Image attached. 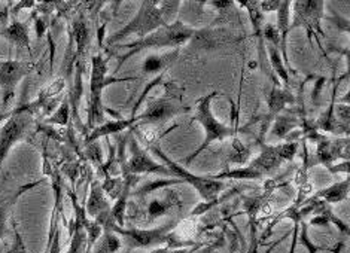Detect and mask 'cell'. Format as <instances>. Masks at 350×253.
<instances>
[{"instance_id":"obj_11","label":"cell","mask_w":350,"mask_h":253,"mask_svg":"<svg viewBox=\"0 0 350 253\" xmlns=\"http://www.w3.org/2000/svg\"><path fill=\"white\" fill-rule=\"evenodd\" d=\"M189 107L180 105L178 100L170 98V97H164L161 100L154 101L152 105H149L146 107V111L135 116V126H144V125H152V124H160L170 120L172 116L182 114V112H188Z\"/></svg>"},{"instance_id":"obj_21","label":"cell","mask_w":350,"mask_h":253,"mask_svg":"<svg viewBox=\"0 0 350 253\" xmlns=\"http://www.w3.org/2000/svg\"><path fill=\"white\" fill-rule=\"evenodd\" d=\"M69 114H70V107L68 101H64V103L58 107V111L49 118L48 122L49 124H58V125H66L69 121Z\"/></svg>"},{"instance_id":"obj_2","label":"cell","mask_w":350,"mask_h":253,"mask_svg":"<svg viewBox=\"0 0 350 253\" xmlns=\"http://www.w3.org/2000/svg\"><path fill=\"white\" fill-rule=\"evenodd\" d=\"M203 31L204 30H197V29L189 27V25H185L180 20H178L173 24H165L164 27H160L158 30H155L154 33H151V35L142 38L136 42H131V44L124 45L122 48H127L129 53L120 57L118 69L129 60V58L136 55L137 53H140V51L149 49V48H176V49H179V46L185 45L188 40L198 39L203 35Z\"/></svg>"},{"instance_id":"obj_4","label":"cell","mask_w":350,"mask_h":253,"mask_svg":"<svg viewBox=\"0 0 350 253\" xmlns=\"http://www.w3.org/2000/svg\"><path fill=\"white\" fill-rule=\"evenodd\" d=\"M179 224L178 219H173L169 224L163 226L152 228V230H126V228L118 226L116 224H112L109 230L115 234H120L126 241L129 249H145V248H154L158 244H169L173 249L185 248V246H194V243L191 241H180L173 237L172 232L174 228Z\"/></svg>"},{"instance_id":"obj_5","label":"cell","mask_w":350,"mask_h":253,"mask_svg":"<svg viewBox=\"0 0 350 253\" xmlns=\"http://www.w3.org/2000/svg\"><path fill=\"white\" fill-rule=\"evenodd\" d=\"M216 96H218V92H212V94L198 100V103L196 106V118H194V120L203 125L206 137H204V142L202 143V146H200L197 150H194L189 157L185 158V164H189L191 161H193V159H196L200 154H202V152L206 148H209L211 145H213L215 142H218V140L221 142V140H225L228 137H234L237 134V129H234V126L224 125L222 122H219L215 118V115L212 112L211 103Z\"/></svg>"},{"instance_id":"obj_7","label":"cell","mask_w":350,"mask_h":253,"mask_svg":"<svg viewBox=\"0 0 350 253\" xmlns=\"http://www.w3.org/2000/svg\"><path fill=\"white\" fill-rule=\"evenodd\" d=\"M31 125L33 109L30 105L20 106L8 114L6 122L0 126V168L16 143L29 136Z\"/></svg>"},{"instance_id":"obj_23","label":"cell","mask_w":350,"mask_h":253,"mask_svg":"<svg viewBox=\"0 0 350 253\" xmlns=\"http://www.w3.org/2000/svg\"><path fill=\"white\" fill-rule=\"evenodd\" d=\"M48 246H49V253H60V232L57 230V209L54 210L51 239H49Z\"/></svg>"},{"instance_id":"obj_9","label":"cell","mask_w":350,"mask_h":253,"mask_svg":"<svg viewBox=\"0 0 350 253\" xmlns=\"http://www.w3.org/2000/svg\"><path fill=\"white\" fill-rule=\"evenodd\" d=\"M36 64L33 62H0V90H2V105L8 106L15 94V88L18 83L35 72Z\"/></svg>"},{"instance_id":"obj_20","label":"cell","mask_w":350,"mask_h":253,"mask_svg":"<svg viewBox=\"0 0 350 253\" xmlns=\"http://www.w3.org/2000/svg\"><path fill=\"white\" fill-rule=\"evenodd\" d=\"M297 124L294 120H289L288 116H280L276 120V125H274L273 133L274 136H278L279 139H283L286 134L291 131V129H294Z\"/></svg>"},{"instance_id":"obj_1","label":"cell","mask_w":350,"mask_h":253,"mask_svg":"<svg viewBox=\"0 0 350 253\" xmlns=\"http://www.w3.org/2000/svg\"><path fill=\"white\" fill-rule=\"evenodd\" d=\"M180 3L178 2H144L140 5L137 15L127 25L107 38V45H115L129 36H137L139 39L151 35L155 30L164 27L165 18L176 12Z\"/></svg>"},{"instance_id":"obj_12","label":"cell","mask_w":350,"mask_h":253,"mask_svg":"<svg viewBox=\"0 0 350 253\" xmlns=\"http://www.w3.org/2000/svg\"><path fill=\"white\" fill-rule=\"evenodd\" d=\"M294 6V20L289 24V30L295 27H304L308 33H319L323 36L321 29V18L323 16V3L322 2H297Z\"/></svg>"},{"instance_id":"obj_6","label":"cell","mask_w":350,"mask_h":253,"mask_svg":"<svg viewBox=\"0 0 350 253\" xmlns=\"http://www.w3.org/2000/svg\"><path fill=\"white\" fill-rule=\"evenodd\" d=\"M149 149H151L152 154L157 155L165 164V168L172 173V176L179 177L180 182L189 183L191 187L196 188V191H198V194L202 196L204 201L211 202V204H215L216 200L219 197V194L225 188V185L221 181H216L213 177H203V176L189 173L182 164L173 161L170 157H167V154H165L161 148L151 145Z\"/></svg>"},{"instance_id":"obj_13","label":"cell","mask_w":350,"mask_h":253,"mask_svg":"<svg viewBox=\"0 0 350 253\" xmlns=\"http://www.w3.org/2000/svg\"><path fill=\"white\" fill-rule=\"evenodd\" d=\"M0 36H3L8 42L18 48H26L30 51V36L27 25L20 21H14L6 27L0 29Z\"/></svg>"},{"instance_id":"obj_14","label":"cell","mask_w":350,"mask_h":253,"mask_svg":"<svg viewBox=\"0 0 350 253\" xmlns=\"http://www.w3.org/2000/svg\"><path fill=\"white\" fill-rule=\"evenodd\" d=\"M87 213L96 219L103 215L111 213V207L107 204L106 198L103 197V189L97 182L91 185L90 198L87 202Z\"/></svg>"},{"instance_id":"obj_3","label":"cell","mask_w":350,"mask_h":253,"mask_svg":"<svg viewBox=\"0 0 350 253\" xmlns=\"http://www.w3.org/2000/svg\"><path fill=\"white\" fill-rule=\"evenodd\" d=\"M298 145L294 142L282 143V145H262V150L258 158L249 164V167L239 168L234 172H227L218 176H212L213 179H262L264 176L271 174L285 163L291 161L297 154Z\"/></svg>"},{"instance_id":"obj_15","label":"cell","mask_w":350,"mask_h":253,"mask_svg":"<svg viewBox=\"0 0 350 253\" xmlns=\"http://www.w3.org/2000/svg\"><path fill=\"white\" fill-rule=\"evenodd\" d=\"M349 194V179L338 182L336 185H332L329 188H325L322 191H319L316 194L314 198H323L325 201L328 202H340L347 198Z\"/></svg>"},{"instance_id":"obj_16","label":"cell","mask_w":350,"mask_h":253,"mask_svg":"<svg viewBox=\"0 0 350 253\" xmlns=\"http://www.w3.org/2000/svg\"><path fill=\"white\" fill-rule=\"evenodd\" d=\"M293 100H294L293 94H289L288 91H282L279 88H274L271 91L270 97H269V106H270L269 118L276 116V114L282 111L283 106H285L286 103H289V101H293Z\"/></svg>"},{"instance_id":"obj_24","label":"cell","mask_w":350,"mask_h":253,"mask_svg":"<svg viewBox=\"0 0 350 253\" xmlns=\"http://www.w3.org/2000/svg\"><path fill=\"white\" fill-rule=\"evenodd\" d=\"M202 248L198 246H194L191 248V249H157V250H152V253H212V249H203V250H200Z\"/></svg>"},{"instance_id":"obj_25","label":"cell","mask_w":350,"mask_h":253,"mask_svg":"<svg viewBox=\"0 0 350 253\" xmlns=\"http://www.w3.org/2000/svg\"><path fill=\"white\" fill-rule=\"evenodd\" d=\"M301 243L304 244V246L308 249V252H310V253H316V252H318V250H332L331 248H316V246H313L312 241L308 240V237H307V225H306V224H303ZM332 252H334V250H332ZM336 253H337V252H336Z\"/></svg>"},{"instance_id":"obj_10","label":"cell","mask_w":350,"mask_h":253,"mask_svg":"<svg viewBox=\"0 0 350 253\" xmlns=\"http://www.w3.org/2000/svg\"><path fill=\"white\" fill-rule=\"evenodd\" d=\"M131 157L129 161L124 159L122 173L126 179H136V174L140 173H157L163 176H172V173L164 165L155 163L154 159L148 155V152L140 148L136 139L130 140ZM137 181V179H136Z\"/></svg>"},{"instance_id":"obj_18","label":"cell","mask_w":350,"mask_h":253,"mask_svg":"<svg viewBox=\"0 0 350 253\" xmlns=\"http://www.w3.org/2000/svg\"><path fill=\"white\" fill-rule=\"evenodd\" d=\"M121 248V241L111 230H105L103 237L100 239L94 253H116Z\"/></svg>"},{"instance_id":"obj_19","label":"cell","mask_w":350,"mask_h":253,"mask_svg":"<svg viewBox=\"0 0 350 253\" xmlns=\"http://www.w3.org/2000/svg\"><path fill=\"white\" fill-rule=\"evenodd\" d=\"M27 188L29 187L20 189L18 194H16V196H14V197H11V198L0 201V240H2L3 234H5V228H6V221H8V213H10V209L14 206V202L16 201V198H18Z\"/></svg>"},{"instance_id":"obj_22","label":"cell","mask_w":350,"mask_h":253,"mask_svg":"<svg viewBox=\"0 0 350 253\" xmlns=\"http://www.w3.org/2000/svg\"><path fill=\"white\" fill-rule=\"evenodd\" d=\"M84 244H85V232H84V230H82V226L75 225L73 239H72V244H70V249L68 253H78Z\"/></svg>"},{"instance_id":"obj_8","label":"cell","mask_w":350,"mask_h":253,"mask_svg":"<svg viewBox=\"0 0 350 253\" xmlns=\"http://www.w3.org/2000/svg\"><path fill=\"white\" fill-rule=\"evenodd\" d=\"M107 62L102 54H97L91 60V81H90V105H88V129L94 130L96 125H102L105 121V107L102 103L103 90L111 82L118 79H107Z\"/></svg>"},{"instance_id":"obj_17","label":"cell","mask_w":350,"mask_h":253,"mask_svg":"<svg viewBox=\"0 0 350 253\" xmlns=\"http://www.w3.org/2000/svg\"><path fill=\"white\" fill-rule=\"evenodd\" d=\"M289 8H291V3L289 2H283L280 3L279 6V31L282 35V42H280V48L283 51V55H285L286 58V35L289 31Z\"/></svg>"}]
</instances>
